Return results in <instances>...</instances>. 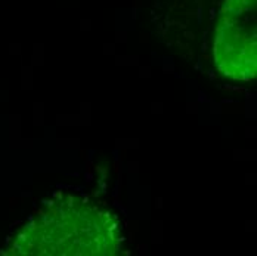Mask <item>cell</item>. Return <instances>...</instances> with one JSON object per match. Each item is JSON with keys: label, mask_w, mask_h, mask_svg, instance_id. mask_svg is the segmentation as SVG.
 I'll use <instances>...</instances> for the list:
<instances>
[]
</instances>
